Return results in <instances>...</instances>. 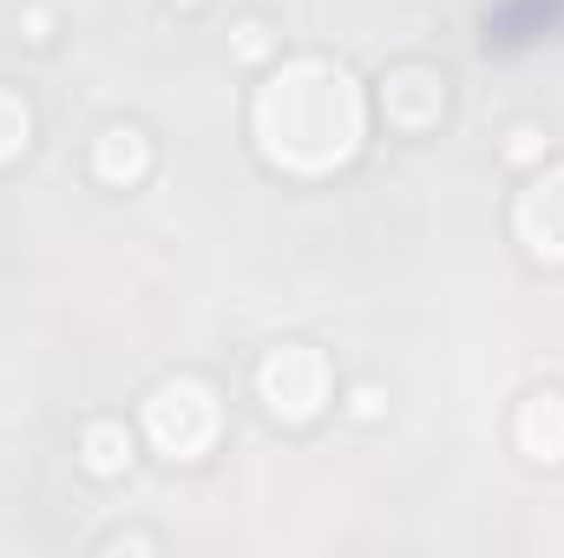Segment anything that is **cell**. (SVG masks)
I'll return each mask as SVG.
<instances>
[{
  "label": "cell",
  "instance_id": "cell-14",
  "mask_svg": "<svg viewBox=\"0 0 564 558\" xmlns=\"http://www.w3.org/2000/svg\"><path fill=\"white\" fill-rule=\"evenodd\" d=\"M171 7H204V0H171Z\"/></svg>",
  "mask_w": 564,
  "mask_h": 558
},
{
  "label": "cell",
  "instance_id": "cell-12",
  "mask_svg": "<svg viewBox=\"0 0 564 558\" xmlns=\"http://www.w3.org/2000/svg\"><path fill=\"white\" fill-rule=\"evenodd\" d=\"M106 552H158V539H144V533H112Z\"/></svg>",
  "mask_w": 564,
  "mask_h": 558
},
{
  "label": "cell",
  "instance_id": "cell-7",
  "mask_svg": "<svg viewBox=\"0 0 564 558\" xmlns=\"http://www.w3.org/2000/svg\"><path fill=\"white\" fill-rule=\"evenodd\" d=\"M93 178L112 184V191L144 184V178H151V139H144L139 126H106V132L93 139Z\"/></svg>",
  "mask_w": 564,
  "mask_h": 558
},
{
  "label": "cell",
  "instance_id": "cell-10",
  "mask_svg": "<svg viewBox=\"0 0 564 558\" xmlns=\"http://www.w3.org/2000/svg\"><path fill=\"white\" fill-rule=\"evenodd\" d=\"M230 53H237L243 66H263V60L276 53V40H270L263 20H237V26H230Z\"/></svg>",
  "mask_w": 564,
  "mask_h": 558
},
{
  "label": "cell",
  "instance_id": "cell-4",
  "mask_svg": "<svg viewBox=\"0 0 564 558\" xmlns=\"http://www.w3.org/2000/svg\"><path fill=\"white\" fill-rule=\"evenodd\" d=\"M512 237L525 244L532 264H564V164H545L539 178H525V191L512 197Z\"/></svg>",
  "mask_w": 564,
  "mask_h": 558
},
{
  "label": "cell",
  "instance_id": "cell-11",
  "mask_svg": "<svg viewBox=\"0 0 564 558\" xmlns=\"http://www.w3.org/2000/svg\"><path fill=\"white\" fill-rule=\"evenodd\" d=\"M506 158H512V164H539V158H545V132H539V126H512V132H506Z\"/></svg>",
  "mask_w": 564,
  "mask_h": 558
},
{
  "label": "cell",
  "instance_id": "cell-2",
  "mask_svg": "<svg viewBox=\"0 0 564 558\" xmlns=\"http://www.w3.org/2000/svg\"><path fill=\"white\" fill-rule=\"evenodd\" d=\"M217 433H224V401H217L210 382L171 375V382L151 388V401H144V440H151L171 466L204 460V453L217 447Z\"/></svg>",
  "mask_w": 564,
  "mask_h": 558
},
{
  "label": "cell",
  "instance_id": "cell-9",
  "mask_svg": "<svg viewBox=\"0 0 564 558\" xmlns=\"http://www.w3.org/2000/svg\"><path fill=\"white\" fill-rule=\"evenodd\" d=\"M26 144H33V106H26L13 86H0V171L20 164Z\"/></svg>",
  "mask_w": 564,
  "mask_h": 558
},
{
  "label": "cell",
  "instance_id": "cell-1",
  "mask_svg": "<svg viewBox=\"0 0 564 558\" xmlns=\"http://www.w3.org/2000/svg\"><path fill=\"white\" fill-rule=\"evenodd\" d=\"M250 139L289 178H328L368 139V93L341 60H282L250 99Z\"/></svg>",
  "mask_w": 564,
  "mask_h": 558
},
{
  "label": "cell",
  "instance_id": "cell-6",
  "mask_svg": "<svg viewBox=\"0 0 564 558\" xmlns=\"http://www.w3.org/2000/svg\"><path fill=\"white\" fill-rule=\"evenodd\" d=\"M512 440H519L525 460H539V466H564V388H539V395H525L519 415H512Z\"/></svg>",
  "mask_w": 564,
  "mask_h": 558
},
{
  "label": "cell",
  "instance_id": "cell-13",
  "mask_svg": "<svg viewBox=\"0 0 564 558\" xmlns=\"http://www.w3.org/2000/svg\"><path fill=\"white\" fill-rule=\"evenodd\" d=\"M355 415H361V420L381 415V388H355Z\"/></svg>",
  "mask_w": 564,
  "mask_h": 558
},
{
  "label": "cell",
  "instance_id": "cell-5",
  "mask_svg": "<svg viewBox=\"0 0 564 558\" xmlns=\"http://www.w3.org/2000/svg\"><path fill=\"white\" fill-rule=\"evenodd\" d=\"M381 112H388L394 132H433V126L446 119V79H440L433 66H421V60L394 66V73L381 79Z\"/></svg>",
  "mask_w": 564,
  "mask_h": 558
},
{
  "label": "cell",
  "instance_id": "cell-3",
  "mask_svg": "<svg viewBox=\"0 0 564 558\" xmlns=\"http://www.w3.org/2000/svg\"><path fill=\"white\" fill-rule=\"evenodd\" d=\"M257 395H263V408L282 427H308V420H322V408L335 401V368H328L322 348L282 342V348L263 355V368H257Z\"/></svg>",
  "mask_w": 564,
  "mask_h": 558
},
{
  "label": "cell",
  "instance_id": "cell-8",
  "mask_svg": "<svg viewBox=\"0 0 564 558\" xmlns=\"http://www.w3.org/2000/svg\"><path fill=\"white\" fill-rule=\"evenodd\" d=\"M79 466H86L93 480H119V473L132 466V427H126V420H93V427L79 433Z\"/></svg>",
  "mask_w": 564,
  "mask_h": 558
}]
</instances>
